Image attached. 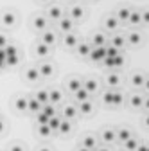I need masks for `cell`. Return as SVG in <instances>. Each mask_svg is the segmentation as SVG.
Segmentation results:
<instances>
[{
  "mask_svg": "<svg viewBox=\"0 0 149 151\" xmlns=\"http://www.w3.org/2000/svg\"><path fill=\"white\" fill-rule=\"evenodd\" d=\"M88 56H90L94 61H102L104 56H106V49H104V47H92Z\"/></svg>",
  "mask_w": 149,
  "mask_h": 151,
  "instance_id": "1",
  "label": "cell"
},
{
  "mask_svg": "<svg viewBox=\"0 0 149 151\" xmlns=\"http://www.w3.org/2000/svg\"><path fill=\"white\" fill-rule=\"evenodd\" d=\"M14 22H16V14H14L13 11H6V13L2 14V24H4L6 27L14 25Z\"/></svg>",
  "mask_w": 149,
  "mask_h": 151,
  "instance_id": "2",
  "label": "cell"
},
{
  "mask_svg": "<svg viewBox=\"0 0 149 151\" xmlns=\"http://www.w3.org/2000/svg\"><path fill=\"white\" fill-rule=\"evenodd\" d=\"M58 22H59V29H61L63 32H70V31H72V27H74L72 18H65V16H61Z\"/></svg>",
  "mask_w": 149,
  "mask_h": 151,
  "instance_id": "3",
  "label": "cell"
},
{
  "mask_svg": "<svg viewBox=\"0 0 149 151\" xmlns=\"http://www.w3.org/2000/svg\"><path fill=\"white\" fill-rule=\"evenodd\" d=\"M27 110H29V111H34V113H38V111L42 110L40 101L36 99V97H29V99H27Z\"/></svg>",
  "mask_w": 149,
  "mask_h": 151,
  "instance_id": "4",
  "label": "cell"
},
{
  "mask_svg": "<svg viewBox=\"0 0 149 151\" xmlns=\"http://www.w3.org/2000/svg\"><path fill=\"white\" fill-rule=\"evenodd\" d=\"M47 14H49L50 20H59V18L63 16V11H61V7H58V6H52V7L47 11Z\"/></svg>",
  "mask_w": 149,
  "mask_h": 151,
  "instance_id": "5",
  "label": "cell"
},
{
  "mask_svg": "<svg viewBox=\"0 0 149 151\" xmlns=\"http://www.w3.org/2000/svg\"><path fill=\"white\" fill-rule=\"evenodd\" d=\"M38 72H40V76H43V78H49V76H52V72H54V67L50 63H43V65L38 67Z\"/></svg>",
  "mask_w": 149,
  "mask_h": 151,
  "instance_id": "6",
  "label": "cell"
},
{
  "mask_svg": "<svg viewBox=\"0 0 149 151\" xmlns=\"http://www.w3.org/2000/svg\"><path fill=\"white\" fill-rule=\"evenodd\" d=\"M129 137H131V133H129V129H126V128H120L119 131H115V139L119 142H126Z\"/></svg>",
  "mask_w": 149,
  "mask_h": 151,
  "instance_id": "7",
  "label": "cell"
},
{
  "mask_svg": "<svg viewBox=\"0 0 149 151\" xmlns=\"http://www.w3.org/2000/svg\"><path fill=\"white\" fill-rule=\"evenodd\" d=\"M74 97L77 99V103H83V101H90V93L85 88H79L77 92H74Z\"/></svg>",
  "mask_w": 149,
  "mask_h": 151,
  "instance_id": "8",
  "label": "cell"
},
{
  "mask_svg": "<svg viewBox=\"0 0 149 151\" xmlns=\"http://www.w3.org/2000/svg\"><path fill=\"white\" fill-rule=\"evenodd\" d=\"M77 52L81 54V56H88L90 54V49H92V45L88 43V42H77Z\"/></svg>",
  "mask_w": 149,
  "mask_h": 151,
  "instance_id": "9",
  "label": "cell"
},
{
  "mask_svg": "<svg viewBox=\"0 0 149 151\" xmlns=\"http://www.w3.org/2000/svg\"><path fill=\"white\" fill-rule=\"evenodd\" d=\"M63 43H65L67 47H76V45H77V36L72 34V32H67V36L63 38Z\"/></svg>",
  "mask_w": 149,
  "mask_h": 151,
  "instance_id": "10",
  "label": "cell"
},
{
  "mask_svg": "<svg viewBox=\"0 0 149 151\" xmlns=\"http://www.w3.org/2000/svg\"><path fill=\"white\" fill-rule=\"evenodd\" d=\"M54 42H56V34H54L52 31H45L43 36H42V43H45V45H52Z\"/></svg>",
  "mask_w": 149,
  "mask_h": 151,
  "instance_id": "11",
  "label": "cell"
},
{
  "mask_svg": "<svg viewBox=\"0 0 149 151\" xmlns=\"http://www.w3.org/2000/svg\"><path fill=\"white\" fill-rule=\"evenodd\" d=\"M97 86H99V85H97L95 79H86V81L83 83V88H85L88 93H94V92L97 90Z\"/></svg>",
  "mask_w": 149,
  "mask_h": 151,
  "instance_id": "12",
  "label": "cell"
},
{
  "mask_svg": "<svg viewBox=\"0 0 149 151\" xmlns=\"http://www.w3.org/2000/svg\"><path fill=\"white\" fill-rule=\"evenodd\" d=\"M92 47H106V38L102 34H95L94 38H92Z\"/></svg>",
  "mask_w": 149,
  "mask_h": 151,
  "instance_id": "13",
  "label": "cell"
},
{
  "mask_svg": "<svg viewBox=\"0 0 149 151\" xmlns=\"http://www.w3.org/2000/svg\"><path fill=\"white\" fill-rule=\"evenodd\" d=\"M76 115H77V110L74 108V106H70V104H68V106H65V108H63V119H68V121H70V119H74Z\"/></svg>",
  "mask_w": 149,
  "mask_h": 151,
  "instance_id": "14",
  "label": "cell"
},
{
  "mask_svg": "<svg viewBox=\"0 0 149 151\" xmlns=\"http://www.w3.org/2000/svg\"><path fill=\"white\" fill-rule=\"evenodd\" d=\"M81 16H83V7L81 6H74L70 9V16L68 18H72V20H79Z\"/></svg>",
  "mask_w": 149,
  "mask_h": 151,
  "instance_id": "15",
  "label": "cell"
},
{
  "mask_svg": "<svg viewBox=\"0 0 149 151\" xmlns=\"http://www.w3.org/2000/svg\"><path fill=\"white\" fill-rule=\"evenodd\" d=\"M25 78L29 79V81H38L42 76H40V72H38V68H29L27 72H25Z\"/></svg>",
  "mask_w": 149,
  "mask_h": 151,
  "instance_id": "16",
  "label": "cell"
},
{
  "mask_svg": "<svg viewBox=\"0 0 149 151\" xmlns=\"http://www.w3.org/2000/svg\"><path fill=\"white\" fill-rule=\"evenodd\" d=\"M59 101H61V93L58 90H50L49 92V103L50 104H58Z\"/></svg>",
  "mask_w": 149,
  "mask_h": 151,
  "instance_id": "17",
  "label": "cell"
},
{
  "mask_svg": "<svg viewBox=\"0 0 149 151\" xmlns=\"http://www.w3.org/2000/svg\"><path fill=\"white\" fill-rule=\"evenodd\" d=\"M32 24H34L36 29H40V31H43V29L47 27V20H45V16H42V14H40V16H36Z\"/></svg>",
  "mask_w": 149,
  "mask_h": 151,
  "instance_id": "18",
  "label": "cell"
},
{
  "mask_svg": "<svg viewBox=\"0 0 149 151\" xmlns=\"http://www.w3.org/2000/svg\"><path fill=\"white\" fill-rule=\"evenodd\" d=\"M34 97L38 99V101H40V104L43 106V104H47V103H49V92H47V90H40Z\"/></svg>",
  "mask_w": 149,
  "mask_h": 151,
  "instance_id": "19",
  "label": "cell"
},
{
  "mask_svg": "<svg viewBox=\"0 0 149 151\" xmlns=\"http://www.w3.org/2000/svg\"><path fill=\"white\" fill-rule=\"evenodd\" d=\"M59 122H61V117L58 115V113H56V115H52V117L49 119V122H47V124H49V128H50V129H58V128H59Z\"/></svg>",
  "mask_w": 149,
  "mask_h": 151,
  "instance_id": "20",
  "label": "cell"
},
{
  "mask_svg": "<svg viewBox=\"0 0 149 151\" xmlns=\"http://www.w3.org/2000/svg\"><path fill=\"white\" fill-rule=\"evenodd\" d=\"M128 22H129V24H135V25H138V24L142 22V20H140V13H138V11H129Z\"/></svg>",
  "mask_w": 149,
  "mask_h": 151,
  "instance_id": "21",
  "label": "cell"
},
{
  "mask_svg": "<svg viewBox=\"0 0 149 151\" xmlns=\"http://www.w3.org/2000/svg\"><path fill=\"white\" fill-rule=\"evenodd\" d=\"M128 16H129V9H126V7H122V9H119L117 11V22H128Z\"/></svg>",
  "mask_w": 149,
  "mask_h": 151,
  "instance_id": "22",
  "label": "cell"
},
{
  "mask_svg": "<svg viewBox=\"0 0 149 151\" xmlns=\"http://www.w3.org/2000/svg\"><path fill=\"white\" fill-rule=\"evenodd\" d=\"M79 88H83V83L79 81V79H70L68 81V90L74 93V92H77Z\"/></svg>",
  "mask_w": 149,
  "mask_h": 151,
  "instance_id": "23",
  "label": "cell"
},
{
  "mask_svg": "<svg viewBox=\"0 0 149 151\" xmlns=\"http://www.w3.org/2000/svg\"><path fill=\"white\" fill-rule=\"evenodd\" d=\"M14 106H16V110L25 111V110H27V97H18V99L14 101Z\"/></svg>",
  "mask_w": 149,
  "mask_h": 151,
  "instance_id": "24",
  "label": "cell"
},
{
  "mask_svg": "<svg viewBox=\"0 0 149 151\" xmlns=\"http://www.w3.org/2000/svg\"><path fill=\"white\" fill-rule=\"evenodd\" d=\"M104 25H106V29H110V31H113V29H117L119 22H117V18H115V16H110V18H106V22H104Z\"/></svg>",
  "mask_w": 149,
  "mask_h": 151,
  "instance_id": "25",
  "label": "cell"
},
{
  "mask_svg": "<svg viewBox=\"0 0 149 151\" xmlns=\"http://www.w3.org/2000/svg\"><path fill=\"white\" fill-rule=\"evenodd\" d=\"M102 140L104 142H113L115 140V131L113 129H104L102 131Z\"/></svg>",
  "mask_w": 149,
  "mask_h": 151,
  "instance_id": "26",
  "label": "cell"
},
{
  "mask_svg": "<svg viewBox=\"0 0 149 151\" xmlns=\"http://www.w3.org/2000/svg\"><path fill=\"white\" fill-rule=\"evenodd\" d=\"M70 128H72V124H70V121L68 119H61V122H59V131H61V133H68V131H70Z\"/></svg>",
  "mask_w": 149,
  "mask_h": 151,
  "instance_id": "27",
  "label": "cell"
},
{
  "mask_svg": "<svg viewBox=\"0 0 149 151\" xmlns=\"http://www.w3.org/2000/svg\"><path fill=\"white\" fill-rule=\"evenodd\" d=\"M83 147L88 149V151H92V149L95 147V139H94V137H86V139L83 140Z\"/></svg>",
  "mask_w": 149,
  "mask_h": 151,
  "instance_id": "28",
  "label": "cell"
},
{
  "mask_svg": "<svg viewBox=\"0 0 149 151\" xmlns=\"http://www.w3.org/2000/svg\"><path fill=\"white\" fill-rule=\"evenodd\" d=\"M36 54H38V56H47L49 54V45H45V43H38V45H36Z\"/></svg>",
  "mask_w": 149,
  "mask_h": 151,
  "instance_id": "29",
  "label": "cell"
},
{
  "mask_svg": "<svg viewBox=\"0 0 149 151\" xmlns=\"http://www.w3.org/2000/svg\"><path fill=\"white\" fill-rule=\"evenodd\" d=\"M119 81H120V78H119L117 74H110L108 78H106V83H108L110 86H117V85H119Z\"/></svg>",
  "mask_w": 149,
  "mask_h": 151,
  "instance_id": "30",
  "label": "cell"
},
{
  "mask_svg": "<svg viewBox=\"0 0 149 151\" xmlns=\"http://www.w3.org/2000/svg\"><path fill=\"white\" fill-rule=\"evenodd\" d=\"M124 146H126V149H128V151H135V149H137V146H138V142H137L135 139L129 137V139L124 142Z\"/></svg>",
  "mask_w": 149,
  "mask_h": 151,
  "instance_id": "31",
  "label": "cell"
},
{
  "mask_svg": "<svg viewBox=\"0 0 149 151\" xmlns=\"http://www.w3.org/2000/svg\"><path fill=\"white\" fill-rule=\"evenodd\" d=\"M79 110H81L83 113H90V111H92V101H83V103H79Z\"/></svg>",
  "mask_w": 149,
  "mask_h": 151,
  "instance_id": "32",
  "label": "cell"
},
{
  "mask_svg": "<svg viewBox=\"0 0 149 151\" xmlns=\"http://www.w3.org/2000/svg\"><path fill=\"white\" fill-rule=\"evenodd\" d=\"M122 45H124V38L122 36H113V40H111V47L120 49Z\"/></svg>",
  "mask_w": 149,
  "mask_h": 151,
  "instance_id": "33",
  "label": "cell"
},
{
  "mask_svg": "<svg viewBox=\"0 0 149 151\" xmlns=\"http://www.w3.org/2000/svg\"><path fill=\"white\" fill-rule=\"evenodd\" d=\"M50 131H52V129L49 128V124H40V128H38V133H40L42 137H47Z\"/></svg>",
  "mask_w": 149,
  "mask_h": 151,
  "instance_id": "34",
  "label": "cell"
},
{
  "mask_svg": "<svg viewBox=\"0 0 149 151\" xmlns=\"http://www.w3.org/2000/svg\"><path fill=\"white\" fill-rule=\"evenodd\" d=\"M131 81H133V85L142 86V85H144V76H142V74H135L133 78H131Z\"/></svg>",
  "mask_w": 149,
  "mask_h": 151,
  "instance_id": "35",
  "label": "cell"
},
{
  "mask_svg": "<svg viewBox=\"0 0 149 151\" xmlns=\"http://www.w3.org/2000/svg\"><path fill=\"white\" fill-rule=\"evenodd\" d=\"M128 40H129V43H138L140 42V34L138 32H129V36H128Z\"/></svg>",
  "mask_w": 149,
  "mask_h": 151,
  "instance_id": "36",
  "label": "cell"
},
{
  "mask_svg": "<svg viewBox=\"0 0 149 151\" xmlns=\"http://www.w3.org/2000/svg\"><path fill=\"white\" fill-rule=\"evenodd\" d=\"M140 104H142V97H140V96H133V97H131V106L138 108Z\"/></svg>",
  "mask_w": 149,
  "mask_h": 151,
  "instance_id": "37",
  "label": "cell"
},
{
  "mask_svg": "<svg viewBox=\"0 0 149 151\" xmlns=\"http://www.w3.org/2000/svg\"><path fill=\"white\" fill-rule=\"evenodd\" d=\"M6 45H7V38L6 36H2V34H0V49H6Z\"/></svg>",
  "mask_w": 149,
  "mask_h": 151,
  "instance_id": "38",
  "label": "cell"
},
{
  "mask_svg": "<svg viewBox=\"0 0 149 151\" xmlns=\"http://www.w3.org/2000/svg\"><path fill=\"white\" fill-rule=\"evenodd\" d=\"M11 151H24V147L16 144V146H13V147H11Z\"/></svg>",
  "mask_w": 149,
  "mask_h": 151,
  "instance_id": "39",
  "label": "cell"
},
{
  "mask_svg": "<svg viewBox=\"0 0 149 151\" xmlns=\"http://www.w3.org/2000/svg\"><path fill=\"white\" fill-rule=\"evenodd\" d=\"M2 128H4V124H2V121H0V131H2Z\"/></svg>",
  "mask_w": 149,
  "mask_h": 151,
  "instance_id": "40",
  "label": "cell"
},
{
  "mask_svg": "<svg viewBox=\"0 0 149 151\" xmlns=\"http://www.w3.org/2000/svg\"><path fill=\"white\" fill-rule=\"evenodd\" d=\"M99 151H110V149H106V147H102V149H99Z\"/></svg>",
  "mask_w": 149,
  "mask_h": 151,
  "instance_id": "41",
  "label": "cell"
},
{
  "mask_svg": "<svg viewBox=\"0 0 149 151\" xmlns=\"http://www.w3.org/2000/svg\"><path fill=\"white\" fill-rule=\"evenodd\" d=\"M79 151H88V149H85V147H81V149H79Z\"/></svg>",
  "mask_w": 149,
  "mask_h": 151,
  "instance_id": "42",
  "label": "cell"
},
{
  "mask_svg": "<svg viewBox=\"0 0 149 151\" xmlns=\"http://www.w3.org/2000/svg\"><path fill=\"white\" fill-rule=\"evenodd\" d=\"M40 2H49V0H40Z\"/></svg>",
  "mask_w": 149,
  "mask_h": 151,
  "instance_id": "43",
  "label": "cell"
},
{
  "mask_svg": "<svg viewBox=\"0 0 149 151\" xmlns=\"http://www.w3.org/2000/svg\"><path fill=\"white\" fill-rule=\"evenodd\" d=\"M40 151H49V149H40Z\"/></svg>",
  "mask_w": 149,
  "mask_h": 151,
  "instance_id": "44",
  "label": "cell"
}]
</instances>
